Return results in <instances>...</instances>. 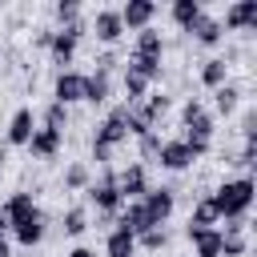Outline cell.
<instances>
[{
  "label": "cell",
  "instance_id": "33",
  "mask_svg": "<svg viewBox=\"0 0 257 257\" xmlns=\"http://www.w3.org/2000/svg\"><path fill=\"white\" fill-rule=\"evenodd\" d=\"M137 241H141L145 249H165V245H169V233H165V229H149V233H141Z\"/></svg>",
  "mask_w": 257,
  "mask_h": 257
},
{
  "label": "cell",
  "instance_id": "12",
  "mask_svg": "<svg viewBox=\"0 0 257 257\" xmlns=\"http://www.w3.org/2000/svg\"><path fill=\"white\" fill-rule=\"evenodd\" d=\"M157 161H161L165 169L181 173V169H189V165H193V153L185 149V141H161V149H157Z\"/></svg>",
  "mask_w": 257,
  "mask_h": 257
},
{
  "label": "cell",
  "instance_id": "13",
  "mask_svg": "<svg viewBox=\"0 0 257 257\" xmlns=\"http://www.w3.org/2000/svg\"><path fill=\"white\" fill-rule=\"evenodd\" d=\"M185 237L197 245V257H221V229H201V225H189Z\"/></svg>",
  "mask_w": 257,
  "mask_h": 257
},
{
  "label": "cell",
  "instance_id": "30",
  "mask_svg": "<svg viewBox=\"0 0 257 257\" xmlns=\"http://www.w3.org/2000/svg\"><path fill=\"white\" fill-rule=\"evenodd\" d=\"M44 124H48V128H60V133H64V124H68V108L52 100V104L44 108Z\"/></svg>",
  "mask_w": 257,
  "mask_h": 257
},
{
  "label": "cell",
  "instance_id": "9",
  "mask_svg": "<svg viewBox=\"0 0 257 257\" xmlns=\"http://www.w3.org/2000/svg\"><path fill=\"white\" fill-rule=\"evenodd\" d=\"M8 229L16 233V241H20V245H36V241L44 237V213H40V209L32 205V209H28L24 217H16V221H12Z\"/></svg>",
  "mask_w": 257,
  "mask_h": 257
},
{
  "label": "cell",
  "instance_id": "7",
  "mask_svg": "<svg viewBox=\"0 0 257 257\" xmlns=\"http://www.w3.org/2000/svg\"><path fill=\"white\" fill-rule=\"evenodd\" d=\"M60 145H64V133H60V128H48V124L32 128V137H28V149H32V157H40V161L56 157Z\"/></svg>",
  "mask_w": 257,
  "mask_h": 257
},
{
  "label": "cell",
  "instance_id": "29",
  "mask_svg": "<svg viewBox=\"0 0 257 257\" xmlns=\"http://www.w3.org/2000/svg\"><path fill=\"white\" fill-rule=\"evenodd\" d=\"M84 229H88V217H84V209H68V213H64V233H68V237H80Z\"/></svg>",
  "mask_w": 257,
  "mask_h": 257
},
{
  "label": "cell",
  "instance_id": "19",
  "mask_svg": "<svg viewBox=\"0 0 257 257\" xmlns=\"http://www.w3.org/2000/svg\"><path fill=\"white\" fill-rule=\"evenodd\" d=\"M32 108H16V116H12V124H8V145H28V137H32Z\"/></svg>",
  "mask_w": 257,
  "mask_h": 257
},
{
  "label": "cell",
  "instance_id": "14",
  "mask_svg": "<svg viewBox=\"0 0 257 257\" xmlns=\"http://www.w3.org/2000/svg\"><path fill=\"white\" fill-rule=\"evenodd\" d=\"M157 16V4L153 0H128L120 8V24L124 28H149V20Z\"/></svg>",
  "mask_w": 257,
  "mask_h": 257
},
{
  "label": "cell",
  "instance_id": "17",
  "mask_svg": "<svg viewBox=\"0 0 257 257\" xmlns=\"http://www.w3.org/2000/svg\"><path fill=\"white\" fill-rule=\"evenodd\" d=\"M189 32L197 36V44H217V40L225 36L221 20H217V16H205V12H201V16L193 20V24H189Z\"/></svg>",
  "mask_w": 257,
  "mask_h": 257
},
{
  "label": "cell",
  "instance_id": "25",
  "mask_svg": "<svg viewBox=\"0 0 257 257\" xmlns=\"http://www.w3.org/2000/svg\"><path fill=\"white\" fill-rule=\"evenodd\" d=\"M28 209H32V197H28V193H12V197H8V205L0 209V217H4V225H12V221H16V217H24Z\"/></svg>",
  "mask_w": 257,
  "mask_h": 257
},
{
  "label": "cell",
  "instance_id": "15",
  "mask_svg": "<svg viewBox=\"0 0 257 257\" xmlns=\"http://www.w3.org/2000/svg\"><path fill=\"white\" fill-rule=\"evenodd\" d=\"M221 28H257V0H237V4H229Z\"/></svg>",
  "mask_w": 257,
  "mask_h": 257
},
{
  "label": "cell",
  "instance_id": "32",
  "mask_svg": "<svg viewBox=\"0 0 257 257\" xmlns=\"http://www.w3.org/2000/svg\"><path fill=\"white\" fill-rule=\"evenodd\" d=\"M64 185H68V189H88V169H84V165H72V169L64 173Z\"/></svg>",
  "mask_w": 257,
  "mask_h": 257
},
{
  "label": "cell",
  "instance_id": "10",
  "mask_svg": "<svg viewBox=\"0 0 257 257\" xmlns=\"http://www.w3.org/2000/svg\"><path fill=\"white\" fill-rule=\"evenodd\" d=\"M92 32H96V40H100V44H116V40H120V32H124L120 12H116V8H100V12L92 16Z\"/></svg>",
  "mask_w": 257,
  "mask_h": 257
},
{
  "label": "cell",
  "instance_id": "35",
  "mask_svg": "<svg viewBox=\"0 0 257 257\" xmlns=\"http://www.w3.org/2000/svg\"><path fill=\"white\" fill-rule=\"evenodd\" d=\"M68 257H96V253H92V249H84V245H76V249H72Z\"/></svg>",
  "mask_w": 257,
  "mask_h": 257
},
{
  "label": "cell",
  "instance_id": "36",
  "mask_svg": "<svg viewBox=\"0 0 257 257\" xmlns=\"http://www.w3.org/2000/svg\"><path fill=\"white\" fill-rule=\"evenodd\" d=\"M4 161H8V153H4V149H0V169H4Z\"/></svg>",
  "mask_w": 257,
  "mask_h": 257
},
{
  "label": "cell",
  "instance_id": "8",
  "mask_svg": "<svg viewBox=\"0 0 257 257\" xmlns=\"http://www.w3.org/2000/svg\"><path fill=\"white\" fill-rule=\"evenodd\" d=\"M116 189L124 201H145L149 193V177H145V165H128L124 173H116Z\"/></svg>",
  "mask_w": 257,
  "mask_h": 257
},
{
  "label": "cell",
  "instance_id": "28",
  "mask_svg": "<svg viewBox=\"0 0 257 257\" xmlns=\"http://www.w3.org/2000/svg\"><path fill=\"white\" fill-rule=\"evenodd\" d=\"M213 100H217V112H233L237 108V88L221 84V88H213Z\"/></svg>",
  "mask_w": 257,
  "mask_h": 257
},
{
  "label": "cell",
  "instance_id": "24",
  "mask_svg": "<svg viewBox=\"0 0 257 257\" xmlns=\"http://www.w3.org/2000/svg\"><path fill=\"white\" fill-rule=\"evenodd\" d=\"M169 12H173V20H177L181 28H189V24L201 16V0H173V8H169Z\"/></svg>",
  "mask_w": 257,
  "mask_h": 257
},
{
  "label": "cell",
  "instance_id": "1",
  "mask_svg": "<svg viewBox=\"0 0 257 257\" xmlns=\"http://www.w3.org/2000/svg\"><path fill=\"white\" fill-rule=\"evenodd\" d=\"M209 201H213V209H217V221H221V217H225V221H241V217L249 213V205H253V181H249V177L225 181L217 193H209Z\"/></svg>",
  "mask_w": 257,
  "mask_h": 257
},
{
  "label": "cell",
  "instance_id": "20",
  "mask_svg": "<svg viewBox=\"0 0 257 257\" xmlns=\"http://www.w3.org/2000/svg\"><path fill=\"white\" fill-rule=\"evenodd\" d=\"M161 52H165L161 32H157V28H141V32H137V48H133V56H157V60H161Z\"/></svg>",
  "mask_w": 257,
  "mask_h": 257
},
{
  "label": "cell",
  "instance_id": "5",
  "mask_svg": "<svg viewBox=\"0 0 257 257\" xmlns=\"http://www.w3.org/2000/svg\"><path fill=\"white\" fill-rule=\"evenodd\" d=\"M88 201L100 209V213H116L120 205H124V197H120V189H116V177L112 173H104V181H96V185H88Z\"/></svg>",
  "mask_w": 257,
  "mask_h": 257
},
{
  "label": "cell",
  "instance_id": "37",
  "mask_svg": "<svg viewBox=\"0 0 257 257\" xmlns=\"http://www.w3.org/2000/svg\"><path fill=\"white\" fill-rule=\"evenodd\" d=\"M0 229H8V225H4V217H0Z\"/></svg>",
  "mask_w": 257,
  "mask_h": 257
},
{
  "label": "cell",
  "instance_id": "18",
  "mask_svg": "<svg viewBox=\"0 0 257 257\" xmlns=\"http://www.w3.org/2000/svg\"><path fill=\"white\" fill-rule=\"evenodd\" d=\"M133 249H137V237H133L124 225H116V229L108 233V241H104V253H108V257H133Z\"/></svg>",
  "mask_w": 257,
  "mask_h": 257
},
{
  "label": "cell",
  "instance_id": "22",
  "mask_svg": "<svg viewBox=\"0 0 257 257\" xmlns=\"http://www.w3.org/2000/svg\"><path fill=\"white\" fill-rule=\"evenodd\" d=\"M124 72H133V76H141V80L149 84V80L161 76V60H157V56H133V60L124 64Z\"/></svg>",
  "mask_w": 257,
  "mask_h": 257
},
{
  "label": "cell",
  "instance_id": "2",
  "mask_svg": "<svg viewBox=\"0 0 257 257\" xmlns=\"http://www.w3.org/2000/svg\"><path fill=\"white\" fill-rule=\"evenodd\" d=\"M120 141H128V104L112 108V112L96 124V137H92V157L104 165V161H108V153H112V145H120Z\"/></svg>",
  "mask_w": 257,
  "mask_h": 257
},
{
  "label": "cell",
  "instance_id": "26",
  "mask_svg": "<svg viewBox=\"0 0 257 257\" xmlns=\"http://www.w3.org/2000/svg\"><path fill=\"white\" fill-rule=\"evenodd\" d=\"M189 225H201V229H213V225H217V209H213V201H209V197H201V201H197V209H193Z\"/></svg>",
  "mask_w": 257,
  "mask_h": 257
},
{
  "label": "cell",
  "instance_id": "27",
  "mask_svg": "<svg viewBox=\"0 0 257 257\" xmlns=\"http://www.w3.org/2000/svg\"><path fill=\"white\" fill-rule=\"evenodd\" d=\"M137 112H141V116H145L149 124H157V120H161V116L169 112V96H149V100H145V104H141Z\"/></svg>",
  "mask_w": 257,
  "mask_h": 257
},
{
  "label": "cell",
  "instance_id": "16",
  "mask_svg": "<svg viewBox=\"0 0 257 257\" xmlns=\"http://www.w3.org/2000/svg\"><path fill=\"white\" fill-rule=\"evenodd\" d=\"M116 225H124L133 237H141V233H149V229H161V225H153V221H149V213H145V205H141V201H128V209L120 213V221H116Z\"/></svg>",
  "mask_w": 257,
  "mask_h": 257
},
{
  "label": "cell",
  "instance_id": "3",
  "mask_svg": "<svg viewBox=\"0 0 257 257\" xmlns=\"http://www.w3.org/2000/svg\"><path fill=\"white\" fill-rule=\"evenodd\" d=\"M80 36H84V24H80V20H76V24H68V28H60V32H52V40H48V52H52V64H60V72L72 64Z\"/></svg>",
  "mask_w": 257,
  "mask_h": 257
},
{
  "label": "cell",
  "instance_id": "23",
  "mask_svg": "<svg viewBox=\"0 0 257 257\" xmlns=\"http://www.w3.org/2000/svg\"><path fill=\"white\" fill-rule=\"evenodd\" d=\"M225 72H229V64H225L221 56H213V60L201 64V84H205V88H221V84H225Z\"/></svg>",
  "mask_w": 257,
  "mask_h": 257
},
{
  "label": "cell",
  "instance_id": "21",
  "mask_svg": "<svg viewBox=\"0 0 257 257\" xmlns=\"http://www.w3.org/2000/svg\"><path fill=\"white\" fill-rule=\"evenodd\" d=\"M84 100H88V104H104V100H108V72L96 68V72L84 76Z\"/></svg>",
  "mask_w": 257,
  "mask_h": 257
},
{
  "label": "cell",
  "instance_id": "31",
  "mask_svg": "<svg viewBox=\"0 0 257 257\" xmlns=\"http://www.w3.org/2000/svg\"><path fill=\"white\" fill-rule=\"evenodd\" d=\"M76 16H80V4H76V0H60V4H56V20H60L64 28L76 24Z\"/></svg>",
  "mask_w": 257,
  "mask_h": 257
},
{
  "label": "cell",
  "instance_id": "4",
  "mask_svg": "<svg viewBox=\"0 0 257 257\" xmlns=\"http://www.w3.org/2000/svg\"><path fill=\"white\" fill-rule=\"evenodd\" d=\"M181 141H185V149L193 153V161H197V157H205V153H209V141H213V116H209V112L189 116V120H185V137H181Z\"/></svg>",
  "mask_w": 257,
  "mask_h": 257
},
{
  "label": "cell",
  "instance_id": "11",
  "mask_svg": "<svg viewBox=\"0 0 257 257\" xmlns=\"http://www.w3.org/2000/svg\"><path fill=\"white\" fill-rule=\"evenodd\" d=\"M141 205H145V213H149V221H153V225H165L177 201H173V189H149Z\"/></svg>",
  "mask_w": 257,
  "mask_h": 257
},
{
  "label": "cell",
  "instance_id": "6",
  "mask_svg": "<svg viewBox=\"0 0 257 257\" xmlns=\"http://www.w3.org/2000/svg\"><path fill=\"white\" fill-rule=\"evenodd\" d=\"M52 100L56 104H72V100H84V72H72V68H64L60 76H56V84H52Z\"/></svg>",
  "mask_w": 257,
  "mask_h": 257
},
{
  "label": "cell",
  "instance_id": "34",
  "mask_svg": "<svg viewBox=\"0 0 257 257\" xmlns=\"http://www.w3.org/2000/svg\"><path fill=\"white\" fill-rule=\"evenodd\" d=\"M141 149H145V153H149V157H153V153H157V149H161V141H157V137H153V133H145V137H141Z\"/></svg>",
  "mask_w": 257,
  "mask_h": 257
}]
</instances>
